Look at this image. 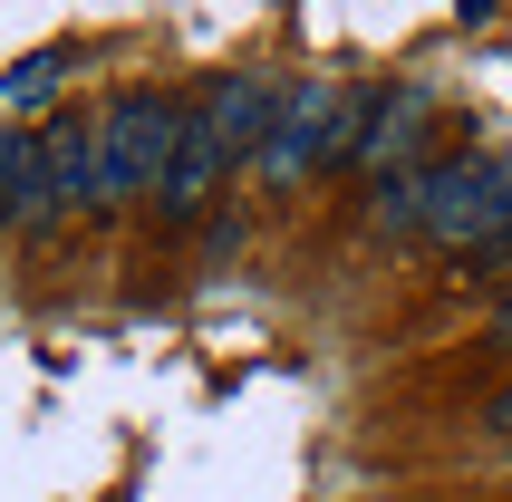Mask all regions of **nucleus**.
<instances>
[{
	"label": "nucleus",
	"instance_id": "obj_5",
	"mask_svg": "<svg viewBox=\"0 0 512 502\" xmlns=\"http://www.w3.org/2000/svg\"><path fill=\"white\" fill-rule=\"evenodd\" d=\"M232 165H242V145L213 126V107H194V116H184V136H174V165H165V184H155V203H165V213H203Z\"/></svg>",
	"mask_w": 512,
	"mask_h": 502
},
{
	"label": "nucleus",
	"instance_id": "obj_2",
	"mask_svg": "<svg viewBox=\"0 0 512 502\" xmlns=\"http://www.w3.org/2000/svg\"><path fill=\"white\" fill-rule=\"evenodd\" d=\"M493 232H512V145H484L464 165H426V242L484 251Z\"/></svg>",
	"mask_w": 512,
	"mask_h": 502
},
{
	"label": "nucleus",
	"instance_id": "obj_7",
	"mask_svg": "<svg viewBox=\"0 0 512 502\" xmlns=\"http://www.w3.org/2000/svg\"><path fill=\"white\" fill-rule=\"evenodd\" d=\"M368 213H377V232H426V165H397V174H377Z\"/></svg>",
	"mask_w": 512,
	"mask_h": 502
},
{
	"label": "nucleus",
	"instance_id": "obj_11",
	"mask_svg": "<svg viewBox=\"0 0 512 502\" xmlns=\"http://www.w3.org/2000/svg\"><path fill=\"white\" fill-rule=\"evenodd\" d=\"M484 425H493V445H512V387H503V396L484 406Z\"/></svg>",
	"mask_w": 512,
	"mask_h": 502
},
{
	"label": "nucleus",
	"instance_id": "obj_9",
	"mask_svg": "<svg viewBox=\"0 0 512 502\" xmlns=\"http://www.w3.org/2000/svg\"><path fill=\"white\" fill-rule=\"evenodd\" d=\"M58 68H68V58H58V49H39V58H20V68H10V78H0V97H10V107H39V97H49V87H58Z\"/></svg>",
	"mask_w": 512,
	"mask_h": 502
},
{
	"label": "nucleus",
	"instance_id": "obj_6",
	"mask_svg": "<svg viewBox=\"0 0 512 502\" xmlns=\"http://www.w3.org/2000/svg\"><path fill=\"white\" fill-rule=\"evenodd\" d=\"M39 213H58L49 155H39V136H0V223H39Z\"/></svg>",
	"mask_w": 512,
	"mask_h": 502
},
{
	"label": "nucleus",
	"instance_id": "obj_3",
	"mask_svg": "<svg viewBox=\"0 0 512 502\" xmlns=\"http://www.w3.org/2000/svg\"><path fill=\"white\" fill-rule=\"evenodd\" d=\"M339 136H348V87L310 78V87H290V97H281L271 136L252 145V174L271 184V194H290L300 174H319L329 155H339Z\"/></svg>",
	"mask_w": 512,
	"mask_h": 502
},
{
	"label": "nucleus",
	"instance_id": "obj_4",
	"mask_svg": "<svg viewBox=\"0 0 512 502\" xmlns=\"http://www.w3.org/2000/svg\"><path fill=\"white\" fill-rule=\"evenodd\" d=\"M426 116H435L426 87H377V107H358V97H348V136H339V145H348L368 174H397V165H416Z\"/></svg>",
	"mask_w": 512,
	"mask_h": 502
},
{
	"label": "nucleus",
	"instance_id": "obj_10",
	"mask_svg": "<svg viewBox=\"0 0 512 502\" xmlns=\"http://www.w3.org/2000/svg\"><path fill=\"white\" fill-rule=\"evenodd\" d=\"M474 271H512V232H493V242L474 251Z\"/></svg>",
	"mask_w": 512,
	"mask_h": 502
},
{
	"label": "nucleus",
	"instance_id": "obj_12",
	"mask_svg": "<svg viewBox=\"0 0 512 502\" xmlns=\"http://www.w3.org/2000/svg\"><path fill=\"white\" fill-rule=\"evenodd\" d=\"M493 338H503V348H512V300H503V309H493Z\"/></svg>",
	"mask_w": 512,
	"mask_h": 502
},
{
	"label": "nucleus",
	"instance_id": "obj_8",
	"mask_svg": "<svg viewBox=\"0 0 512 502\" xmlns=\"http://www.w3.org/2000/svg\"><path fill=\"white\" fill-rule=\"evenodd\" d=\"M39 155H49V203H58V213L87 203V126H49Z\"/></svg>",
	"mask_w": 512,
	"mask_h": 502
},
{
	"label": "nucleus",
	"instance_id": "obj_1",
	"mask_svg": "<svg viewBox=\"0 0 512 502\" xmlns=\"http://www.w3.org/2000/svg\"><path fill=\"white\" fill-rule=\"evenodd\" d=\"M174 136H184L174 97H116V107H97L87 116V203L155 194L165 165H174Z\"/></svg>",
	"mask_w": 512,
	"mask_h": 502
}]
</instances>
